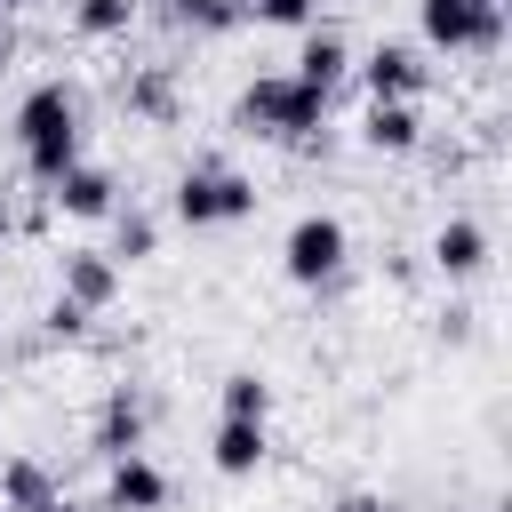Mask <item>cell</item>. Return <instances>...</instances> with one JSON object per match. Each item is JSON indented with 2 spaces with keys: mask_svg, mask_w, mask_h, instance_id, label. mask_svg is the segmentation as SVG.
Instances as JSON below:
<instances>
[{
  "mask_svg": "<svg viewBox=\"0 0 512 512\" xmlns=\"http://www.w3.org/2000/svg\"><path fill=\"white\" fill-rule=\"evenodd\" d=\"M16 152H24L32 184H56L64 168H80V96L64 80L24 88V104H16Z\"/></svg>",
  "mask_w": 512,
  "mask_h": 512,
  "instance_id": "obj_1",
  "label": "cell"
},
{
  "mask_svg": "<svg viewBox=\"0 0 512 512\" xmlns=\"http://www.w3.org/2000/svg\"><path fill=\"white\" fill-rule=\"evenodd\" d=\"M240 128L248 136H272V144H312V128L328 120V96H312L304 80H288V72H256L248 88H240Z\"/></svg>",
  "mask_w": 512,
  "mask_h": 512,
  "instance_id": "obj_2",
  "label": "cell"
},
{
  "mask_svg": "<svg viewBox=\"0 0 512 512\" xmlns=\"http://www.w3.org/2000/svg\"><path fill=\"white\" fill-rule=\"evenodd\" d=\"M168 208H176V224H192V232L240 224V216H256V176H240L232 160H192V168L176 176Z\"/></svg>",
  "mask_w": 512,
  "mask_h": 512,
  "instance_id": "obj_3",
  "label": "cell"
},
{
  "mask_svg": "<svg viewBox=\"0 0 512 512\" xmlns=\"http://www.w3.org/2000/svg\"><path fill=\"white\" fill-rule=\"evenodd\" d=\"M344 256H352V232H344V216H328V208L296 216L288 240H280V272H288L296 288H328V280L344 272Z\"/></svg>",
  "mask_w": 512,
  "mask_h": 512,
  "instance_id": "obj_4",
  "label": "cell"
},
{
  "mask_svg": "<svg viewBox=\"0 0 512 512\" xmlns=\"http://www.w3.org/2000/svg\"><path fill=\"white\" fill-rule=\"evenodd\" d=\"M416 24L448 56H496L504 48V8H464V0H416Z\"/></svg>",
  "mask_w": 512,
  "mask_h": 512,
  "instance_id": "obj_5",
  "label": "cell"
},
{
  "mask_svg": "<svg viewBox=\"0 0 512 512\" xmlns=\"http://www.w3.org/2000/svg\"><path fill=\"white\" fill-rule=\"evenodd\" d=\"M360 88H368V104H416L424 88H432V64H424V48H408V40H376L360 64Z\"/></svg>",
  "mask_w": 512,
  "mask_h": 512,
  "instance_id": "obj_6",
  "label": "cell"
},
{
  "mask_svg": "<svg viewBox=\"0 0 512 512\" xmlns=\"http://www.w3.org/2000/svg\"><path fill=\"white\" fill-rule=\"evenodd\" d=\"M288 80H304L312 96H336V88L352 80V48H344V32H336V24H304V48H296Z\"/></svg>",
  "mask_w": 512,
  "mask_h": 512,
  "instance_id": "obj_7",
  "label": "cell"
},
{
  "mask_svg": "<svg viewBox=\"0 0 512 512\" xmlns=\"http://www.w3.org/2000/svg\"><path fill=\"white\" fill-rule=\"evenodd\" d=\"M48 200H56L64 216L96 224V216H112V208H120V176H112V168H96V160H80V168H64V176L48 184Z\"/></svg>",
  "mask_w": 512,
  "mask_h": 512,
  "instance_id": "obj_8",
  "label": "cell"
},
{
  "mask_svg": "<svg viewBox=\"0 0 512 512\" xmlns=\"http://www.w3.org/2000/svg\"><path fill=\"white\" fill-rule=\"evenodd\" d=\"M104 504H112V512H160V504H168V472H160L152 456H112Z\"/></svg>",
  "mask_w": 512,
  "mask_h": 512,
  "instance_id": "obj_9",
  "label": "cell"
},
{
  "mask_svg": "<svg viewBox=\"0 0 512 512\" xmlns=\"http://www.w3.org/2000/svg\"><path fill=\"white\" fill-rule=\"evenodd\" d=\"M56 296H72L80 312H104L112 296H120V264L104 256V248H64V288Z\"/></svg>",
  "mask_w": 512,
  "mask_h": 512,
  "instance_id": "obj_10",
  "label": "cell"
},
{
  "mask_svg": "<svg viewBox=\"0 0 512 512\" xmlns=\"http://www.w3.org/2000/svg\"><path fill=\"white\" fill-rule=\"evenodd\" d=\"M424 256H432V272H440V280H472V272L488 264V232H480L472 216H448V224L432 232V248H424Z\"/></svg>",
  "mask_w": 512,
  "mask_h": 512,
  "instance_id": "obj_11",
  "label": "cell"
},
{
  "mask_svg": "<svg viewBox=\"0 0 512 512\" xmlns=\"http://www.w3.org/2000/svg\"><path fill=\"white\" fill-rule=\"evenodd\" d=\"M264 448H272V440H264V424H256V416H216V440H208V464H216L224 480H248V472L264 464Z\"/></svg>",
  "mask_w": 512,
  "mask_h": 512,
  "instance_id": "obj_12",
  "label": "cell"
},
{
  "mask_svg": "<svg viewBox=\"0 0 512 512\" xmlns=\"http://www.w3.org/2000/svg\"><path fill=\"white\" fill-rule=\"evenodd\" d=\"M96 448H104V464H112V456H144V400H136L128 384L104 400V416H96Z\"/></svg>",
  "mask_w": 512,
  "mask_h": 512,
  "instance_id": "obj_13",
  "label": "cell"
},
{
  "mask_svg": "<svg viewBox=\"0 0 512 512\" xmlns=\"http://www.w3.org/2000/svg\"><path fill=\"white\" fill-rule=\"evenodd\" d=\"M360 144H376V152H416V144H424L416 104H368V112H360Z\"/></svg>",
  "mask_w": 512,
  "mask_h": 512,
  "instance_id": "obj_14",
  "label": "cell"
},
{
  "mask_svg": "<svg viewBox=\"0 0 512 512\" xmlns=\"http://www.w3.org/2000/svg\"><path fill=\"white\" fill-rule=\"evenodd\" d=\"M104 224H112V248H104V256H112L120 272H128V264H144V256L160 248V224H152L144 208H112Z\"/></svg>",
  "mask_w": 512,
  "mask_h": 512,
  "instance_id": "obj_15",
  "label": "cell"
},
{
  "mask_svg": "<svg viewBox=\"0 0 512 512\" xmlns=\"http://www.w3.org/2000/svg\"><path fill=\"white\" fill-rule=\"evenodd\" d=\"M0 496H8L16 512H32V504H48V496H56V480H48V464H40V456H16V464H0Z\"/></svg>",
  "mask_w": 512,
  "mask_h": 512,
  "instance_id": "obj_16",
  "label": "cell"
},
{
  "mask_svg": "<svg viewBox=\"0 0 512 512\" xmlns=\"http://www.w3.org/2000/svg\"><path fill=\"white\" fill-rule=\"evenodd\" d=\"M136 24V0H72V32L80 40H112Z\"/></svg>",
  "mask_w": 512,
  "mask_h": 512,
  "instance_id": "obj_17",
  "label": "cell"
},
{
  "mask_svg": "<svg viewBox=\"0 0 512 512\" xmlns=\"http://www.w3.org/2000/svg\"><path fill=\"white\" fill-rule=\"evenodd\" d=\"M168 16H176L184 32H200V40H216V32H232V24H248V16H240V0H168Z\"/></svg>",
  "mask_w": 512,
  "mask_h": 512,
  "instance_id": "obj_18",
  "label": "cell"
},
{
  "mask_svg": "<svg viewBox=\"0 0 512 512\" xmlns=\"http://www.w3.org/2000/svg\"><path fill=\"white\" fill-rule=\"evenodd\" d=\"M216 400H224V416H256V424H264V416H272V384H264V376H256V368H232V376H224V392H216Z\"/></svg>",
  "mask_w": 512,
  "mask_h": 512,
  "instance_id": "obj_19",
  "label": "cell"
},
{
  "mask_svg": "<svg viewBox=\"0 0 512 512\" xmlns=\"http://www.w3.org/2000/svg\"><path fill=\"white\" fill-rule=\"evenodd\" d=\"M128 112H144V120H176V88H168L160 64H144V72L128 80Z\"/></svg>",
  "mask_w": 512,
  "mask_h": 512,
  "instance_id": "obj_20",
  "label": "cell"
},
{
  "mask_svg": "<svg viewBox=\"0 0 512 512\" xmlns=\"http://www.w3.org/2000/svg\"><path fill=\"white\" fill-rule=\"evenodd\" d=\"M240 16L280 24V32H304V24H320V0H240Z\"/></svg>",
  "mask_w": 512,
  "mask_h": 512,
  "instance_id": "obj_21",
  "label": "cell"
},
{
  "mask_svg": "<svg viewBox=\"0 0 512 512\" xmlns=\"http://www.w3.org/2000/svg\"><path fill=\"white\" fill-rule=\"evenodd\" d=\"M88 320H96V312H80V304H72V296H56V304H48V320H40V328H48V336H56V344H80V336H88Z\"/></svg>",
  "mask_w": 512,
  "mask_h": 512,
  "instance_id": "obj_22",
  "label": "cell"
},
{
  "mask_svg": "<svg viewBox=\"0 0 512 512\" xmlns=\"http://www.w3.org/2000/svg\"><path fill=\"white\" fill-rule=\"evenodd\" d=\"M440 336H448V344H464V336H472V312H464V304H448V312H440Z\"/></svg>",
  "mask_w": 512,
  "mask_h": 512,
  "instance_id": "obj_23",
  "label": "cell"
},
{
  "mask_svg": "<svg viewBox=\"0 0 512 512\" xmlns=\"http://www.w3.org/2000/svg\"><path fill=\"white\" fill-rule=\"evenodd\" d=\"M328 512H392V504H384V496H336Z\"/></svg>",
  "mask_w": 512,
  "mask_h": 512,
  "instance_id": "obj_24",
  "label": "cell"
},
{
  "mask_svg": "<svg viewBox=\"0 0 512 512\" xmlns=\"http://www.w3.org/2000/svg\"><path fill=\"white\" fill-rule=\"evenodd\" d=\"M8 64H16V24L0 16V72H8Z\"/></svg>",
  "mask_w": 512,
  "mask_h": 512,
  "instance_id": "obj_25",
  "label": "cell"
},
{
  "mask_svg": "<svg viewBox=\"0 0 512 512\" xmlns=\"http://www.w3.org/2000/svg\"><path fill=\"white\" fill-rule=\"evenodd\" d=\"M32 512H72V504H64V496H48V504H32Z\"/></svg>",
  "mask_w": 512,
  "mask_h": 512,
  "instance_id": "obj_26",
  "label": "cell"
},
{
  "mask_svg": "<svg viewBox=\"0 0 512 512\" xmlns=\"http://www.w3.org/2000/svg\"><path fill=\"white\" fill-rule=\"evenodd\" d=\"M464 8H504V0H464Z\"/></svg>",
  "mask_w": 512,
  "mask_h": 512,
  "instance_id": "obj_27",
  "label": "cell"
},
{
  "mask_svg": "<svg viewBox=\"0 0 512 512\" xmlns=\"http://www.w3.org/2000/svg\"><path fill=\"white\" fill-rule=\"evenodd\" d=\"M8 8H24V0H0V16H8Z\"/></svg>",
  "mask_w": 512,
  "mask_h": 512,
  "instance_id": "obj_28",
  "label": "cell"
},
{
  "mask_svg": "<svg viewBox=\"0 0 512 512\" xmlns=\"http://www.w3.org/2000/svg\"><path fill=\"white\" fill-rule=\"evenodd\" d=\"M0 248H8V216H0Z\"/></svg>",
  "mask_w": 512,
  "mask_h": 512,
  "instance_id": "obj_29",
  "label": "cell"
},
{
  "mask_svg": "<svg viewBox=\"0 0 512 512\" xmlns=\"http://www.w3.org/2000/svg\"><path fill=\"white\" fill-rule=\"evenodd\" d=\"M160 8H168V0H160Z\"/></svg>",
  "mask_w": 512,
  "mask_h": 512,
  "instance_id": "obj_30",
  "label": "cell"
}]
</instances>
